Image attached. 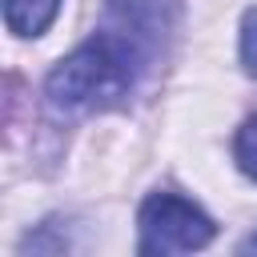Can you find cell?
I'll use <instances>...</instances> for the list:
<instances>
[{"label": "cell", "mask_w": 257, "mask_h": 257, "mask_svg": "<svg viewBox=\"0 0 257 257\" xmlns=\"http://www.w3.org/2000/svg\"><path fill=\"white\" fill-rule=\"evenodd\" d=\"M173 28V0H108L100 28L44 76V104L56 116H92L124 104Z\"/></svg>", "instance_id": "obj_1"}, {"label": "cell", "mask_w": 257, "mask_h": 257, "mask_svg": "<svg viewBox=\"0 0 257 257\" xmlns=\"http://www.w3.org/2000/svg\"><path fill=\"white\" fill-rule=\"evenodd\" d=\"M217 221L189 197L173 189H157L137 209V253L141 257H173V253H197L213 245Z\"/></svg>", "instance_id": "obj_2"}, {"label": "cell", "mask_w": 257, "mask_h": 257, "mask_svg": "<svg viewBox=\"0 0 257 257\" xmlns=\"http://www.w3.org/2000/svg\"><path fill=\"white\" fill-rule=\"evenodd\" d=\"M64 0H4V28L20 40H36L52 28Z\"/></svg>", "instance_id": "obj_3"}, {"label": "cell", "mask_w": 257, "mask_h": 257, "mask_svg": "<svg viewBox=\"0 0 257 257\" xmlns=\"http://www.w3.org/2000/svg\"><path fill=\"white\" fill-rule=\"evenodd\" d=\"M233 161H237V169L249 181H257V112H249L237 124V133H233Z\"/></svg>", "instance_id": "obj_4"}, {"label": "cell", "mask_w": 257, "mask_h": 257, "mask_svg": "<svg viewBox=\"0 0 257 257\" xmlns=\"http://www.w3.org/2000/svg\"><path fill=\"white\" fill-rule=\"evenodd\" d=\"M237 52H241V68H245V76H253V80H257V4H253V8H245V16H241Z\"/></svg>", "instance_id": "obj_5"}, {"label": "cell", "mask_w": 257, "mask_h": 257, "mask_svg": "<svg viewBox=\"0 0 257 257\" xmlns=\"http://www.w3.org/2000/svg\"><path fill=\"white\" fill-rule=\"evenodd\" d=\"M237 253H257V233H249V237L237 245Z\"/></svg>", "instance_id": "obj_6"}]
</instances>
